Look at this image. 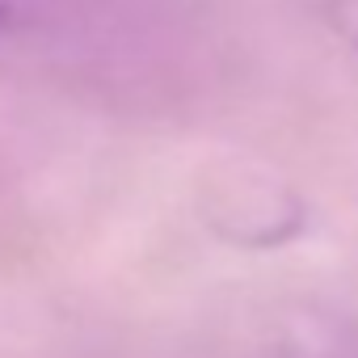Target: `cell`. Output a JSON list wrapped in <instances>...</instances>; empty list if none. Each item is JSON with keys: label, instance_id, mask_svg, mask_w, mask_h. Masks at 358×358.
<instances>
[{"label": "cell", "instance_id": "6da1fadb", "mask_svg": "<svg viewBox=\"0 0 358 358\" xmlns=\"http://www.w3.org/2000/svg\"><path fill=\"white\" fill-rule=\"evenodd\" d=\"M38 17V0H0V34H13Z\"/></svg>", "mask_w": 358, "mask_h": 358}, {"label": "cell", "instance_id": "7a4b0ae2", "mask_svg": "<svg viewBox=\"0 0 358 358\" xmlns=\"http://www.w3.org/2000/svg\"><path fill=\"white\" fill-rule=\"evenodd\" d=\"M329 22L358 47V0H329Z\"/></svg>", "mask_w": 358, "mask_h": 358}]
</instances>
